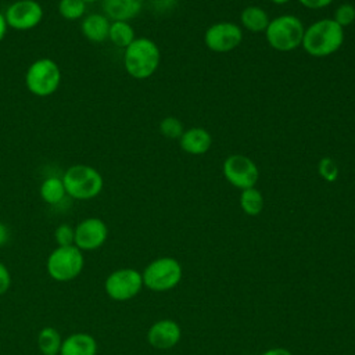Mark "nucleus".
<instances>
[{
  "label": "nucleus",
  "mask_w": 355,
  "mask_h": 355,
  "mask_svg": "<svg viewBox=\"0 0 355 355\" xmlns=\"http://www.w3.org/2000/svg\"><path fill=\"white\" fill-rule=\"evenodd\" d=\"M344 28L333 18H323L305 28L301 47L306 54L322 58L334 54L344 43Z\"/></svg>",
  "instance_id": "1"
},
{
  "label": "nucleus",
  "mask_w": 355,
  "mask_h": 355,
  "mask_svg": "<svg viewBox=\"0 0 355 355\" xmlns=\"http://www.w3.org/2000/svg\"><path fill=\"white\" fill-rule=\"evenodd\" d=\"M161 62L158 44L148 37H136L123 50V67L129 76L143 80L155 73Z\"/></svg>",
  "instance_id": "2"
},
{
  "label": "nucleus",
  "mask_w": 355,
  "mask_h": 355,
  "mask_svg": "<svg viewBox=\"0 0 355 355\" xmlns=\"http://www.w3.org/2000/svg\"><path fill=\"white\" fill-rule=\"evenodd\" d=\"M61 179L65 186L67 196L79 201L97 197L104 187V179L101 173L96 168L86 164H76L69 166Z\"/></svg>",
  "instance_id": "3"
},
{
  "label": "nucleus",
  "mask_w": 355,
  "mask_h": 355,
  "mask_svg": "<svg viewBox=\"0 0 355 355\" xmlns=\"http://www.w3.org/2000/svg\"><path fill=\"white\" fill-rule=\"evenodd\" d=\"M304 32L305 26L298 17L283 14L272 18L263 33L273 50L288 53L301 46Z\"/></svg>",
  "instance_id": "4"
},
{
  "label": "nucleus",
  "mask_w": 355,
  "mask_h": 355,
  "mask_svg": "<svg viewBox=\"0 0 355 355\" xmlns=\"http://www.w3.org/2000/svg\"><path fill=\"white\" fill-rule=\"evenodd\" d=\"M143 286L155 293H165L175 288L182 277L183 268L173 257H159L151 261L141 272Z\"/></svg>",
  "instance_id": "5"
},
{
  "label": "nucleus",
  "mask_w": 355,
  "mask_h": 355,
  "mask_svg": "<svg viewBox=\"0 0 355 355\" xmlns=\"http://www.w3.org/2000/svg\"><path fill=\"white\" fill-rule=\"evenodd\" d=\"M61 83V69L58 64L47 57L33 61L25 73L26 89L37 97H47L57 92Z\"/></svg>",
  "instance_id": "6"
},
{
  "label": "nucleus",
  "mask_w": 355,
  "mask_h": 355,
  "mask_svg": "<svg viewBox=\"0 0 355 355\" xmlns=\"http://www.w3.org/2000/svg\"><path fill=\"white\" fill-rule=\"evenodd\" d=\"M85 266L82 251L76 245L55 247L47 257L46 269L55 282H71L76 279Z\"/></svg>",
  "instance_id": "7"
},
{
  "label": "nucleus",
  "mask_w": 355,
  "mask_h": 355,
  "mask_svg": "<svg viewBox=\"0 0 355 355\" xmlns=\"http://www.w3.org/2000/svg\"><path fill=\"white\" fill-rule=\"evenodd\" d=\"M141 273L133 268H121L111 272L105 282L104 290L114 301H129L135 298L143 288Z\"/></svg>",
  "instance_id": "8"
},
{
  "label": "nucleus",
  "mask_w": 355,
  "mask_h": 355,
  "mask_svg": "<svg viewBox=\"0 0 355 355\" xmlns=\"http://www.w3.org/2000/svg\"><path fill=\"white\" fill-rule=\"evenodd\" d=\"M222 173L227 183L240 190L255 187L259 179L257 164L243 154L229 155L222 164Z\"/></svg>",
  "instance_id": "9"
},
{
  "label": "nucleus",
  "mask_w": 355,
  "mask_h": 355,
  "mask_svg": "<svg viewBox=\"0 0 355 355\" xmlns=\"http://www.w3.org/2000/svg\"><path fill=\"white\" fill-rule=\"evenodd\" d=\"M241 40L243 29L232 21L215 22L204 33V43L214 53H229L237 49Z\"/></svg>",
  "instance_id": "10"
},
{
  "label": "nucleus",
  "mask_w": 355,
  "mask_h": 355,
  "mask_svg": "<svg viewBox=\"0 0 355 355\" xmlns=\"http://www.w3.org/2000/svg\"><path fill=\"white\" fill-rule=\"evenodd\" d=\"M43 15V7L36 0H15L4 12L7 26L14 31H31L36 28L42 22Z\"/></svg>",
  "instance_id": "11"
},
{
  "label": "nucleus",
  "mask_w": 355,
  "mask_h": 355,
  "mask_svg": "<svg viewBox=\"0 0 355 355\" xmlns=\"http://www.w3.org/2000/svg\"><path fill=\"white\" fill-rule=\"evenodd\" d=\"M108 239L107 223L96 216L82 219L75 226V245L80 251H94Z\"/></svg>",
  "instance_id": "12"
},
{
  "label": "nucleus",
  "mask_w": 355,
  "mask_h": 355,
  "mask_svg": "<svg viewBox=\"0 0 355 355\" xmlns=\"http://www.w3.org/2000/svg\"><path fill=\"white\" fill-rule=\"evenodd\" d=\"M182 338V329L172 319H159L154 322L147 331V343L157 349H171Z\"/></svg>",
  "instance_id": "13"
},
{
  "label": "nucleus",
  "mask_w": 355,
  "mask_h": 355,
  "mask_svg": "<svg viewBox=\"0 0 355 355\" xmlns=\"http://www.w3.org/2000/svg\"><path fill=\"white\" fill-rule=\"evenodd\" d=\"M179 146L187 154L202 155L211 148L212 136L207 129L201 126L189 128L184 129V132L179 137Z\"/></svg>",
  "instance_id": "14"
},
{
  "label": "nucleus",
  "mask_w": 355,
  "mask_h": 355,
  "mask_svg": "<svg viewBox=\"0 0 355 355\" xmlns=\"http://www.w3.org/2000/svg\"><path fill=\"white\" fill-rule=\"evenodd\" d=\"M104 15L110 21H130L136 18L141 8L143 0H101Z\"/></svg>",
  "instance_id": "15"
},
{
  "label": "nucleus",
  "mask_w": 355,
  "mask_h": 355,
  "mask_svg": "<svg viewBox=\"0 0 355 355\" xmlns=\"http://www.w3.org/2000/svg\"><path fill=\"white\" fill-rule=\"evenodd\" d=\"M97 341L89 333H72L67 336L62 343L58 355H96Z\"/></svg>",
  "instance_id": "16"
},
{
  "label": "nucleus",
  "mask_w": 355,
  "mask_h": 355,
  "mask_svg": "<svg viewBox=\"0 0 355 355\" xmlns=\"http://www.w3.org/2000/svg\"><path fill=\"white\" fill-rule=\"evenodd\" d=\"M111 21L98 12L85 15L80 22L82 35L92 43H103L108 39Z\"/></svg>",
  "instance_id": "17"
},
{
  "label": "nucleus",
  "mask_w": 355,
  "mask_h": 355,
  "mask_svg": "<svg viewBox=\"0 0 355 355\" xmlns=\"http://www.w3.org/2000/svg\"><path fill=\"white\" fill-rule=\"evenodd\" d=\"M240 22L244 29L252 33H261L266 31L270 22V18L262 7L247 6L245 8H243L240 14Z\"/></svg>",
  "instance_id": "18"
},
{
  "label": "nucleus",
  "mask_w": 355,
  "mask_h": 355,
  "mask_svg": "<svg viewBox=\"0 0 355 355\" xmlns=\"http://www.w3.org/2000/svg\"><path fill=\"white\" fill-rule=\"evenodd\" d=\"M40 198L49 205H58L67 197L65 186L61 178L49 176L46 178L39 189Z\"/></svg>",
  "instance_id": "19"
},
{
  "label": "nucleus",
  "mask_w": 355,
  "mask_h": 355,
  "mask_svg": "<svg viewBox=\"0 0 355 355\" xmlns=\"http://www.w3.org/2000/svg\"><path fill=\"white\" fill-rule=\"evenodd\" d=\"M136 39L135 29L128 21H111L108 40L119 49H126Z\"/></svg>",
  "instance_id": "20"
},
{
  "label": "nucleus",
  "mask_w": 355,
  "mask_h": 355,
  "mask_svg": "<svg viewBox=\"0 0 355 355\" xmlns=\"http://www.w3.org/2000/svg\"><path fill=\"white\" fill-rule=\"evenodd\" d=\"M239 204L241 211L248 216H257L263 209V196L257 187L241 190Z\"/></svg>",
  "instance_id": "21"
},
{
  "label": "nucleus",
  "mask_w": 355,
  "mask_h": 355,
  "mask_svg": "<svg viewBox=\"0 0 355 355\" xmlns=\"http://www.w3.org/2000/svg\"><path fill=\"white\" fill-rule=\"evenodd\" d=\"M62 338L57 329L43 327L37 334V347L42 355H58Z\"/></svg>",
  "instance_id": "22"
},
{
  "label": "nucleus",
  "mask_w": 355,
  "mask_h": 355,
  "mask_svg": "<svg viewBox=\"0 0 355 355\" xmlns=\"http://www.w3.org/2000/svg\"><path fill=\"white\" fill-rule=\"evenodd\" d=\"M58 14L67 21L80 19L86 14V3L82 0H60Z\"/></svg>",
  "instance_id": "23"
},
{
  "label": "nucleus",
  "mask_w": 355,
  "mask_h": 355,
  "mask_svg": "<svg viewBox=\"0 0 355 355\" xmlns=\"http://www.w3.org/2000/svg\"><path fill=\"white\" fill-rule=\"evenodd\" d=\"M159 132L166 139H178L184 132L183 122L176 116H165L159 122Z\"/></svg>",
  "instance_id": "24"
},
{
  "label": "nucleus",
  "mask_w": 355,
  "mask_h": 355,
  "mask_svg": "<svg viewBox=\"0 0 355 355\" xmlns=\"http://www.w3.org/2000/svg\"><path fill=\"white\" fill-rule=\"evenodd\" d=\"M316 169L319 176L327 183H334L338 179V165L331 157H322L318 162Z\"/></svg>",
  "instance_id": "25"
},
{
  "label": "nucleus",
  "mask_w": 355,
  "mask_h": 355,
  "mask_svg": "<svg viewBox=\"0 0 355 355\" xmlns=\"http://www.w3.org/2000/svg\"><path fill=\"white\" fill-rule=\"evenodd\" d=\"M333 19L343 28L349 26L355 21V6L351 3L340 4L333 14Z\"/></svg>",
  "instance_id": "26"
},
{
  "label": "nucleus",
  "mask_w": 355,
  "mask_h": 355,
  "mask_svg": "<svg viewBox=\"0 0 355 355\" xmlns=\"http://www.w3.org/2000/svg\"><path fill=\"white\" fill-rule=\"evenodd\" d=\"M54 240L58 247L75 245V227L68 223H61L54 230Z\"/></svg>",
  "instance_id": "27"
},
{
  "label": "nucleus",
  "mask_w": 355,
  "mask_h": 355,
  "mask_svg": "<svg viewBox=\"0 0 355 355\" xmlns=\"http://www.w3.org/2000/svg\"><path fill=\"white\" fill-rule=\"evenodd\" d=\"M11 287V273L8 268L0 262V295L6 294Z\"/></svg>",
  "instance_id": "28"
},
{
  "label": "nucleus",
  "mask_w": 355,
  "mask_h": 355,
  "mask_svg": "<svg viewBox=\"0 0 355 355\" xmlns=\"http://www.w3.org/2000/svg\"><path fill=\"white\" fill-rule=\"evenodd\" d=\"M301 6L309 10H322L327 6H330L334 0H298Z\"/></svg>",
  "instance_id": "29"
},
{
  "label": "nucleus",
  "mask_w": 355,
  "mask_h": 355,
  "mask_svg": "<svg viewBox=\"0 0 355 355\" xmlns=\"http://www.w3.org/2000/svg\"><path fill=\"white\" fill-rule=\"evenodd\" d=\"M178 0H153V4L155 8H158L159 11H166L171 10L173 6H176Z\"/></svg>",
  "instance_id": "30"
},
{
  "label": "nucleus",
  "mask_w": 355,
  "mask_h": 355,
  "mask_svg": "<svg viewBox=\"0 0 355 355\" xmlns=\"http://www.w3.org/2000/svg\"><path fill=\"white\" fill-rule=\"evenodd\" d=\"M10 241V229L7 225L0 222V247H4Z\"/></svg>",
  "instance_id": "31"
},
{
  "label": "nucleus",
  "mask_w": 355,
  "mask_h": 355,
  "mask_svg": "<svg viewBox=\"0 0 355 355\" xmlns=\"http://www.w3.org/2000/svg\"><path fill=\"white\" fill-rule=\"evenodd\" d=\"M261 355H293L291 351H288L287 348L283 347H275V348H269L265 352H262Z\"/></svg>",
  "instance_id": "32"
},
{
  "label": "nucleus",
  "mask_w": 355,
  "mask_h": 355,
  "mask_svg": "<svg viewBox=\"0 0 355 355\" xmlns=\"http://www.w3.org/2000/svg\"><path fill=\"white\" fill-rule=\"evenodd\" d=\"M7 29H8V26H7L4 14L0 12V42L4 39V36H6V33H7Z\"/></svg>",
  "instance_id": "33"
},
{
  "label": "nucleus",
  "mask_w": 355,
  "mask_h": 355,
  "mask_svg": "<svg viewBox=\"0 0 355 355\" xmlns=\"http://www.w3.org/2000/svg\"><path fill=\"white\" fill-rule=\"evenodd\" d=\"M272 3H275V4H277V6H282V4H286L288 0H270Z\"/></svg>",
  "instance_id": "34"
},
{
  "label": "nucleus",
  "mask_w": 355,
  "mask_h": 355,
  "mask_svg": "<svg viewBox=\"0 0 355 355\" xmlns=\"http://www.w3.org/2000/svg\"><path fill=\"white\" fill-rule=\"evenodd\" d=\"M82 1H85V3L87 4V3H96V1H101V0H82Z\"/></svg>",
  "instance_id": "35"
}]
</instances>
